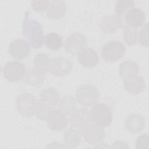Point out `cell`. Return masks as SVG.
<instances>
[{
    "label": "cell",
    "instance_id": "4fadbf2b",
    "mask_svg": "<svg viewBox=\"0 0 149 149\" xmlns=\"http://www.w3.org/2000/svg\"><path fill=\"white\" fill-rule=\"evenodd\" d=\"M78 62L83 67L91 68L98 65L100 57L98 52L93 48H85L77 56Z\"/></svg>",
    "mask_w": 149,
    "mask_h": 149
},
{
    "label": "cell",
    "instance_id": "8992f818",
    "mask_svg": "<svg viewBox=\"0 0 149 149\" xmlns=\"http://www.w3.org/2000/svg\"><path fill=\"white\" fill-rule=\"evenodd\" d=\"M126 47L118 40H111L106 42L101 49V57L107 62H115L119 60L125 54Z\"/></svg>",
    "mask_w": 149,
    "mask_h": 149
},
{
    "label": "cell",
    "instance_id": "4316f807",
    "mask_svg": "<svg viewBox=\"0 0 149 149\" xmlns=\"http://www.w3.org/2000/svg\"><path fill=\"white\" fill-rule=\"evenodd\" d=\"M138 40L140 44L145 47H148V23H147L139 33Z\"/></svg>",
    "mask_w": 149,
    "mask_h": 149
},
{
    "label": "cell",
    "instance_id": "30bf717a",
    "mask_svg": "<svg viewBox=\"0 0 149 149\" xmlns=\"http://www.w3.org/2000/svg\"><path fill=\"white\" fill-rule=\"evenodd\" d=\"M48 127L54 131H62L68 126V115L59 109H54L48 114L46 118Z\"/></svg>",
    "mask_w": 149,
    "mask_h": 149
},
{
    "label": "cell",
    "instance_id": "cb8c5ba5",
    "mask_svg": "<svg viewBox=\"0 0 149 149\" xmlns=\"http://www.w3.org/2000/svg\"><path fill=\"white\" fill-rule=\"evenodd\" d=\"M58 104L59 109L64 112L67 115H70L76 107V100L72 95L62 97L59 100Z\"/></svg>",
    "mask_w": 149,
    "mask_h": 149
},
{
    "label": "cell",
    "instance_id": "9a60e30c",
    "mask_svg": "<svg viewBox=\"0 0 149 149\" xmlns=\"http://www.w3.org/2000/svg\"><path fill=\"white\" fill-rule=\"evenodd\" d=\"M72 61L66 58L59 56L52 59V65L50 72L56 76H63L68 74L72 70Z\"/></svg>",
    "mask_w": 149,
    "mask_h": 149
},
{
    "label": "cell",
    "instance_id": "5bb4252c",
    "mask_svg": "<svg viewBox=\"0 0 149 149\" xmlns=\"http://www.w3.org/2000/svg\"><path fill=\"white\" fill-rule=\"evenodd\" d=\"M123 80L125 90L131 94H139L146 88L145 80L139 74L129 77Z\"/></svg>",
    "mask_w": 149,
    "mask_h": 149
},
{
    "label": "cell",
    "instance_id": "3957f363",
    "mask_svg": "<svg viewBox=\"0 0 149 149\" xmlns=\"http://www.w3.org/2000/svg\"><path fill=\"white\" fill-rule=\"evenodd\" d=\"M60 100L59 94L56 88L48 87L44 89L40 94L38 108L36 113V117L45 120L48 113L55 109Z\"/></svg>",
    "mask_w": 149,
    "mask_h": 149
},
{
    "label": "cell",
    "instance_id": "ffe728a7",
    "mask_svg": "<svg viewBox=\"0 0 149 149\" xmlns=\"http://www.w3.org/2000/svg\"><path fill=\"white\" fill-rule=\"evenodd\" d=\"M33 63L34 68L43 73L51 71L52 65V59L47 54L40 53L36 55Z\"/></svg>",
    "mask_w": 149,
    "mask_h": 149
},
{
    "label": "cell",
    "instance_id": "603a6c76",
    "mask_svg": "<svg viewBox=\"0 0 149 149\" xmlns=\"http://www.w3.org/2000/svg\"><path fill=\"white\" fill-rule=\"evenodd\" d=\"M44 43L48 49L56 51L60 49L63 45L62 37L55 32L47 33L44 37Z\"/></svg>",
    "mask_w": 149,
    "mask_h": 149
},
{
    "label": "cell",
    "instance_id": "ba28073f",
    "mask_svg": "<svg viewBox=\"0 0 149 149\" xmlns=\"http://www.w3.org/2000/svg\"><path fill=\"white\" fill-rule=\"evenodd\" d=\"M4 77L10 82H16L24 77L26 69L25 65L19 61H11L3 67Z\"/></svg>",
    "mask_w": 149,
    "mask_h": 149
},
{
    "label": "cell",
    "instance_id": "277c9868",
    "mask_svg": "<svg viewBox=\"0 0 149 149\" xmlns=\"http://www.w3.org/2000/svg\"><path fill=\"white\" fill-rule=\"evenodd\" d=\"M18 112L23 117L30 118L36 115L38 108V100L28 93L19 95L16 101Z\"/></svg>",
    "mask_w": 149,
    "mask_h": 149
},
{
    "label": "cell",
    "instance_id": "83f0119b",
    "mask_svg": "<svg viewBox=\"0 0 149 149\" xmlns=\"http://www.w3.org/2000/svg\"><path fill=\"white\" fill-rule=\"evenodd\" d=\"M137 148H149V136L148 133H143L137 137L135 141Z\"/></svg>",
    "mask_w": 149,
    "mask_h": 149
},
{
    "label": "cell",
    "instance_id": "52a82bcc",
    "mask_svg": "<svg viewBox=\"0 0 149 149\" xmlns=\"http://www.w3.org/2000/svg\"><path fill=\"white\" fill-rule=\"evenodd\" d=\"M90 115L93 122L102 127L109 126L112 121V112L104 103L95 104L90 110Z\"/></svg>",
    "mask_w": 149,
    "mask_h": 149
},
{
    "label": "cell",
    "instance_id": "d4e9b609",
    "mask_svg": "<svg viewBox=\"0 0 149 149\" xmlns=\"http://www.w3.org/2000/svg\"><path fill=\"white\" fill-rule=\"evenodd\" d=\"M134 6H135V2L133 1H118L115 6V15L123 23V18L126 13Z\"/></svg>",
    "mask_w": 149,
    "mask_h": 149
},
{
    "label": "cell",
    "instance_id": "e0dca14e",
    "mask_svg": "<svg viewBox=\"0 0 149 149\" xmlns=\"http://www.w3.org/2000/svg\"><path fill=\"white\" fill-rule=\"evenodd\" d=\"M66 9V4L64 1H49L46 16L51 19H60L65 16Z\"/></svg>",
    "mask_w": 149,
    "mask_h": 149
},
{
    "label": "cell",
    "instance_id": "7402d4cb",
    "mask_svg": "<svg viewBox=\"0 0 149 149\" xmlns=\"http://www.w3.org/2000/svg\"><path fill=\"white\" fill-rule=\"evenodd\" d=\"M63 141L68 148H76L80 144L81 136L76 129L72 127L64 132Z\"/></svg>",
    "mask_w": 149,
    "mask_h": 149
},
{
    "label": "cell",
    "instance_id": "f1b7e54d",
    "mask_svg": "<svg viewBox=\"0 0 149 149\" xmlns=\"http://www.w3.org/2000/svg\"><path fill=\"white\" fill-rule=\"evenodd\" d=\"M49 3V1H32L31 2V8L37 12L46 11Z\"/></svg>",
    "mask_w": 149,
    "mask_h": 149
},
{
    "label": "cell",
    "instance_id": "ac0fdd59",
    "mask_svg": "<svg viewBox=\"0 0 149 149\" xmlns=\"http://www.w3.org/2000/svg\"><path fill=\"white\" fill-rule=\"evenodd\" d=\"M100 27L104 33L112 34L120 27H124V24L116 15H108L104 17L100 23Z\"/></svg>",
    "mask_w": 149,
    "mask_h": 149
},
{
    "label": "cell",
    "instance_id": "44dd1931",
    "mask_svg": "<svg viewBox=\"0 0 149 149\" xmlns=\"http://www.w3.org/2000/svg\"><path fill=\"white\" fill-rule=\"evenodd\" d=\"M139 68L136 62L133 61H125L122 62L119 67V74L123 79L138 74Z\"/></svg>",
    "mask_w": 149,
    "mask_h": 149
},
{
    "label": "cell",
    "instance_id": "d6986e66",
    "mask_svg": "<svg viewBox=\"0 0 149 149\" xmlns=\"http://www.w3.org/2000/svg\"><path fill=\"white\" fill-rule=\"evenodd\" d=\"M44 73L39 71L35 68H29L24 76L26 83L31 86H38L41 85L45 80Z\"/></svg>",
    "mask_w": 149,
    "mask_h": 149
},
{
    "label": "cell",
    "instance_id": "2e32d148",
    "mask_svg": "<svg viewBox=\"0 0 149 149\" xmlns=\"http://www.w3.org/2000/svg\"><path fill=\"white\" fill-rule=\"evenodd\" d=\"M125 126L129 132L137 134L141 132L145 128V119L139 113H133L126 118L125 121Z\"/></svg>",
    "mask_w": 149,
    "mask_h": 149
},
{
    "label": "cell",
    "instance_id": "9c48e42d",
    "mask_svg": "<svg viewBox=\"0 0 149 149\" xmlns=\"http://www.w3.org/2000/svg\"><path fill=\"white\" fill-rule=\"evenodd\" d=\"M87 40L85 36L80 33L76 32L71 34L65 40L64 49L66 53L72 55H78L86 48Z\"/></svg>",
    "mask_w": 149,
    "mask_h": 149
},
{
    "label": "cell",
    "instance_id": "484cf974",
    "mask_svg": "<svg viewBox=\"0 0 149 149\" xmlns=\"http://www.w3.org/2000/svg\"><path fill=\"white\" fill-rule=\"evenodd\" d=\"M139 31L137 28L125 26L123 27V37L125 42L129 45L136 44L138 41Z\"/></svg>",
    "mask_w": 149,
    "mask_h": 149
},
{
    "label": "cell",
    "instance_id": "7c38bea8",
    "mask_svg": "<svg viewBox=\"0 0 149 149\" xmlns=\"http://www.w3.org/2000/svg\"><path fill=\"white\" fill-rule=\"evenodd\" d=\"M146 19V16L144 11L139 8L134 6L126 13L123 18V23L124 27L127 26L137 29L144 23Z\"/></svg>",
    "mask_w": 149,
    "mask_h": 149
},
{
    "label": "cell",
    "instance_id": "7a4b0ae2",
    "mask_svg": "<svg viewBox=\"0 0 149 149\" xmlns=\"http://www.w3.org/2000/svg\"><path fill=\"white\" fill-rule=\"evenodd\" d=\"M22 31L33 48L37 49L42 46L44 42L42 27L39 22L30 18L29 11H26L24 14Z\"/></svg>",
    "mask_w": 149,
    "mask_h": 149
},
{
    "label": "cell",
    "instance_id": "6da1fadb",
    "mask_svg": "<svg viewBox=\"0 0 149 149\" xmlns=\"http://www.w3.org/2000/svg\"><path fill=\"white\" fill-rule=\"evenodd\" d=\"M70 124L89 144L100 143L105 137L104 127L97 125L91 118L90 111L86 108L76 109L69 117Z\"/></svg>",
    "mask_w": 149,
    "mask_h": 149
},
{
    "label": "cell",
    "instance_id": "8fae6325",
    "mask_svg": "<svg viewBox=\"0 0 149 149\" xmlns=\"http://www.w3.org/2000/svg\"><path fill=\"white\" fill-rule=\"evenodd\" d=\"M8 52L14 59L21 60L27 57L30 52V44L23 38L12 40L8 47Z\"/></svg>",
    "mask_w": 149,
    "mask_h": 149
},
{
    "label": "cell",
    "instance_id": "5b68a950",
    "mask_svg": "<svg viewBox=\"0 0 149 149\" xmlns=\"http://www.w3.org/2000/svg\"><path fill=\"white\" fill-rule=\"evenodd\" d=\"M100 93L98 88L90 84L80 86L76 92V101L84 107L94 105L98 101Z\"/></svg>",
    "mask_w": 149,
    "mask_h": 149
}]
</instances>
